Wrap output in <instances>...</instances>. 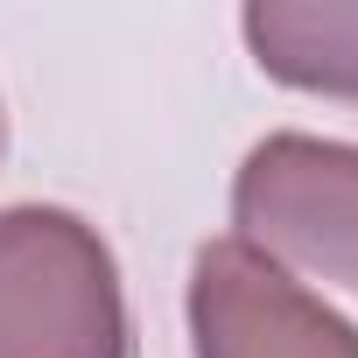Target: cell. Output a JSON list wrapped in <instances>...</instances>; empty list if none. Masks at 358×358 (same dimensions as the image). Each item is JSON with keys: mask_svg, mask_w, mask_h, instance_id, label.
<instances>
[{"mask_svg": "<svg viewBox=\"0 0 358 358\" xmlns=\"http://www.w3.org/2000/svg\"><path fill=\"white\" fill-rule=\"evenodd\" d=\"M239 29L274 85L358 99V0H253Z\"/></svg>", "mask_w": 358, "mask_h": 358, "instance_id": "4", "label": "cell"}, {"mask_svg": "<svg viewBox=\"0 0 358 358\" xmlns=\"http://www.w3.org/2000/svg\"><path fill=\"white\" fill-rule=\"evenodd\" d=\"M232 218L274 267L323 274L358 295V148L316 134H267L232 176Z\"/></svg>", "mask_w": 358, "mask_h": 358, "instance_id": "2", "label": "cell"}, {"mask_svg": "<svg viewBox=\"0 0 358 358\" xmlns=\"http://www.w3.org/2000/svg\"><path fill=\"white\" fill-rule=\"evenodd\" d=\"M183 309L197 358H358V323L253 253L239 232L197 246Z\"/></svg>", "mask_w": 358, "mask_h": 358, "instance_id": "3", "label": "cell"}, {"mask_svg": "<svg viewBox=\"0 0 358 358\" xmlns=\"http://www.w3.org/2000/svg\"><path fill=\"white\" fill-rule=\"evenodd\" d=\"M113 246L64 204L0 211V358H127Z\"/></svg>", "mask_w": 358, "mask_h": 358, "instance_id": "1", "label": "cell"}]
</instances>
